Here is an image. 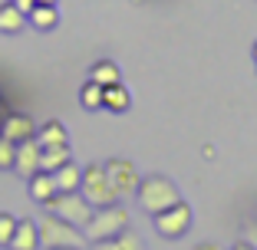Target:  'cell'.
Returning a JSON list of instances; mask_svg holds the SVG:
<instances>
[{"instance_id": "1", "label": "cell", "mask_w": 257, "mask_h": 250, "mask_svg": "<svg viewBox=\"0 0 257 250\" xmlns=\"http://www.w3.org/2000/svg\"><path fill=\"white\" fill-rule=\"evenodd\" d=\"M139 207H142L145 214H162L168 211V207H175L178 201H182V194H178V188L172 184V178H165V174H152V178H142L139 181Z\"/></svg>"}, {"instance_id": "2", "label": "cell", "mask_w": 257, "mask_h": 250, "mask_svg": "<svg viewBox=\"0 0 257 250\" xmlns=\"http://www.w3.org/2000/svg\"><path fill=\"white\" fill-rule=\"evenodd\" d=\"M125 227H128V211L115 201V204H109V207H96V211H92V217L86 220L83 234H86L89 243H96V240H115Z\"/></svg>"}, {"instance_id": "3", "label": "cell", "mask_w": 257, "mask_h": 250, "mask_svg": "<svg viewBox=\"0 0 257 250\" xmlns=\"http://www.w3.org/2000/svg\"><path fill=\"white\" fill-rule=\"evenodd\" d=\"M37 230H40V247H43V250L83 247V243H86L83 227H76V224H69V220L56 217V214H50V211L43 214V220L37 224Z\"/></svg>"}, {"instance_id": "4", "label": "cell", "mask_w": 257, "mask_h": 250, "mask_svg": "<svg viewBox=\"0 0 257 250\" xmlns=\"http://www.w3.org/2000/svg\"><path fill=\"white\" fill-rule=\"evenodd\" d=\"M79 194H83L92 207H109V204H115V201H122L119 191L112 188V181H109V174H106V168H102V165H89V168H83Z\"/></svg>"}, {"instance_id": "5", "label": "cell", "mask_w": 257, "mask_h": 250, "mask_svg": "<svg viewBox=\"0 0 257 250\" xmlns=\"http://www.w3.org/2000/svg\"><path fill=\"white\" fill-rule=\"evenodd\" d=\"M43 207L50 214H56V217L76 224V227H86V220L92 217V211H96V207H92L89 201L79 194V188H76V191H56V194L50 197Z\"/></svg>"}, {"instance_id": "6", "label": "cell", "mask_w": 257, "mask_h": 250, "mask_svg": "<svg viewBox=\"0 0 257 250\" xmlns=\"http://www.w3.org/2000/svg\"><path fill=\"white\" fill-rule=\"evenodd\" d=\"M152 224H155V230H159L165 240H175V237L188 234V227H191V207L185 204V201H178L175 207L155 214V217H152Z\"/></svg>"}, {"instance_id": "7", "label": "cell", "mask_w": 257, "mask_h": 250, "mask_svg": "<svg viewBox=\"0 0 257 250\" xmlns=\"http://www.w3.org/2000/svg\"><path fill=\"white\" fill-rule=\"evenodd\" d=\"M106 174H109V181H112V188L119 191V197H128V194H136L139 191V171H136V165L132 161H125V158H112V161H106Z\"/></svg>"}, {"instance_id": "8", "label": "cell", "mask_w": 257, "mask_h": 250, "mask_svg": "<svg viewBox=\"0 0 257 250\" xmlns=\"http://www.w3.org/2000/svg\"><path fill=\"white\" fill-rule=\"evenodd\" d=\"M40 155H43V148H40L37 135H33V138H23V142H17V158H14V171L20 174V178H27V181H30L33 174L40 171Z\"/></svg>"}, {"instance_id": "9", "label": "cell", "mask_w": 257, "mask_h": 250, "mask_svg": "<svg viewBox=\"0 0 257 250\" xmlns=\"http://www.w3.org/2000/svg\"><path fill=\"white\" fill-rule=\"evenodd\" d=\"M0 135H7L10 142H23V138H33L37 135V125L27 112H7L4 125H0Z\"/></svg>"}, {"instance_id": "10", "label": "cell", "mask_w": 257, "mask_h": 250, "mask_svg": "<svg viewBox=\"0 0 257 250\" xmlns=\"http://www.w3.org/2000/svg\"><path fill=\"white\" fill-rule=\"evenodd\" d=\"M10 250H40V230H37V224L33 220H17V230H14V237H10V243H7Z\"/></svg>"}, {"instance_id": "11", "label": "cell", "mask_w": 257, "mask_h": 250, "mask_svg": "<svg viewBox=\"0 0 257 250\" xmlns=\"http://www.w3.org/2000/svg\"><path fill=\"white\" fill-rule=\"evenodd\" d=\"M27 23L40 33H50V30H56V23H60V10H56V4H37V7L27 14Z\"/></svg>"}, {"instance_id": "12", "label": "cell", "mask_w": 257, "mask_h": 250, "mask_svg": "<svg viewBox=\"0 0 257 250\" xmlns=\"http://www.w3.org/2000/svg\"><path fill=\"white\" fill-rule=\"evenodd\" d=\"M102 109H109V112H128L132 109V92L125 89L122 83H115V86H106L102 89Z\"/></svg>"}, {"instance_id": "13", "label": "cell", "mask_w": 257, "mask_h": 250, "mask_svg": "<svg viewBox=\"0 0 257 250\" xmlns=\"http://www.w3.org/2000/svg\"><path fill=\"white\" fill-rule=\"evenodd\" d=\"M56 191H60V188H56V178H53L50 171H37V174L30 178V197L37 201V204H46V201H50Z\"/></svg>"}, {"instance_id": "14", "label": "cell", "mask_w": 257, "mask_h": 250, "mask_svg": "<svg viewBox=\"0 0 257 250\" xmlns=\"http://www.w3.org/2000/svg\"><path fill=\"white\" fill-rule=\"evenodd\" d=\"M27 27V14L17 7L14 0L0 4V33H20Z\"/></svg>"}, {"instance_id": "15", "label": "cell", "mask_w": 257, "mask_h": 250, "mask_svg": "<svg viewBox=\"0 0 257 250\" xmlns=\"http://www.w3.org/2000/svg\"><path fill=\"white\" fill-rule=\"evenodd\" d=\"M66 161H73V152H69V145H53V148H43L40 155V171H60Z\"/></svg>"}, {"instance_id": "16", "label": "cell", "mask_w": 257, "mask_h": 250, "mask_svg": "<svg viewBox=\"0 0 257 250\" xmlns=\"http://www.w3.org/2000/svg\"><path fill=\"white\" fill-rule=\"evenodd\" d=\"M37 142H40V148H53V145H69V138H66V129H63V122H43L37 129Z\"/></svg>"}, {"instance_id": "17", "label": "cell", "mask_w": 257, "mask_h": 250, "mask_svg": "<svg viewBox=\"0 0 257 250\" xmlns=\"http://www.w3.org/2000/svg\"><path fill=\"white\" fill-rule=\"evenodd\" d=\"M89 79H92V83H99L102 89H106V86H115V83H122V76H119V66H115L112 60H99V63H92V69H89Z\"/></svg>"}, {"instance_id": "18", "label": "cell", "mask_w": 257, "mask_h": 250, "mask_svg": "<svg viewBox=\"0 0 257 250\" xmlns=\"http://www.w3.org/2000/svg\"><path fill=\"white\" fill-rule=\"evenodd\" d=\"M53 178H56V188L60 191H76L79 181H83V168L76 165V161H66L60 171H53Z\"/></svg>"}, {"instance_id": "19", "label": "cell", "mask_w": 257, "mask_h": 250, "mask_svg": "<svg viewBox=\"0 0 257 250\" xmlns=\"http://www.w3.org/2000/svg\"><path fill=\"white\" fill-rule=\"evenodd\" d=\"M79 102H83L86 112H99L102 109V86L99 83H83V89H79Z\"/></svg>"}, {"instance_id": "20", "label": "cell", "mask_w": 257, "mask_h": 250, "mask_svg": "<svg viewBox=\"0 0 257 250\" xmlns=\"http://www.w3.org/2000/svg\"><path fill=\"white\" fill-rule=\"evenodd\" d=\"M14 158H17V142L0 135V171H14Z\"/></svg>"}, {"instance_id": "21", "label": "cell", "mask_w": 257, "mask_h": 250, "mask_svg": "<svg viewBox=\"0 0 257 250\" xmlns=\"http://www.w3.org/2000/svg\"><path fill=\"white\" fill-rule=\"evenodd\" d=\"M115 243H119V250H145V240L136 234L132 227H125L119 237H115Z\"/></svg>"}, {"instance_id": "22", "label": "cell", "mask_w": 257, "mask_h": 250, "mask_svg": "<svg viewBox=\"0 0 257 250\" xmlns=\"http://www.w3.org/2000/svg\"><path fill=\"white\" fill-rule=\"evenodd\" d=\"M14 230H17V217L7 214V211H0V247H7V243H10Z\"/></svg>"}, {"instance_id": "23", "label": "cell", "mask_w": 257, "mask_h": 250, "mask_svg": "<svg viewBox=\"0 0 257 250\" xmlns=\"http://www.w3.org/2000/svg\"><path fill=\"white\" fill-rule=\"evenodd\" d=\"M89 250H119V243H115V240H96Z\"/></svg>"}, {"instance_id": "24", "label": "cell", "mask_w": 257, "mask_h": 250, "mask_svg": "<svg viewBox=\"0 0 257 250\" xmlns=\"http://www.w3.org/2000/svg\"><path fill=\"white\" fill-rule=\"evenodd\" d=\"M14 4H17V7L23 10V14H30V10L37 7V0H14Z\"/></svg>"}, {"instance_id": "25", "label": "cell", "mask_w": 257, "mask_h": 250, "mask_svg": "<svg viewBox=\"0 0 257 250\" xmlns=\"http://www.w3.org/2000/svg\"><path fill=\"white\" fill-rule=\"evenodd\" d=\"M247 240L257 247V220H254V224H247Z\"/></svg>"}, {"instance_id": "26", "label": "cell", "mask_w": 257, "mask_h": 250, "mask_svg": "<svg viewBox=\"0 0 257 250\" xmlns=\"http://www.w3.org/2000/svg\"><path fill=\"white\" fill-rule=\"evenodd\" d=\"M7 112H10V109H7V102H4V96H0V125H4V119H7Z\"/></svg>"}, {"instance_id": "27", "label": "cell", "mask_w": 257, "mask_h": 250, "mask_svg": "<svg viewBox=\"0 0 257 250\" xmlns=\"http://www.w3.org/2000/svg\"><path fill=\"white\" fill-rule=\"evenodd\" d=\"M234 250H257V247L250 240H241V243H234Z\"/></svg>"}, {"instance_id": "28", "label": "cell", "mask_w": 257, "mask_h": 250, "mask_svg": "<svg viewBox=\"0 0 257 250\" xmlns=\"http://www.w3.org/2000/svg\"><path fill=\"white\" fill-rule=\"evenodd\" d=\"M195 250H224V247H218V243H198Z\"/></svg>"}, {"instance_id": "29", "label": "cell", "mask_w": 257, "mask_h": 250, "mask_svg": "<svg viewBox=\"0 0 257 250\" xmlns=\"http://www.w3.org/2000/svg\"><path fill=\"white\" fill-rule=\"evenodd\" d=\"M37 4H56V0H37Z\"/></svg>"}, {"instance_id": "30", "label": "cell", "mask_w": 257, "mask_h": 250, "mask_svg": "<svg viewBox=\"0 0 257 250\" xmlns=\"http://www.w3.org/2000/svg\"><path fill=\"white\" fill-rule=\"evenodd\" d=\"M63 250H83V247H63Z\"/></svg>"}, {"instance_id": "31", "label": "cell", "mask_w": 257, "mask_h": 250, "mask_svg": "<svg viewBox=\"0 0 257 250\" xmlns=\"http://www.w3.org/2000/svg\"><path fill=\"white\" fill-rule=\"evenodd\" d=\"M254 63H257V43H254Z\"/></svg>"}, {"instance_id": "32", "label": "cell", "mask_w": 257, "mask_h": 250, "mask_svg": "<svg viewBox=\"0 0 257 250\" xmlns=\"http://www.w3.org/2000/svg\"><path fill=\"white\" fill-rule=\"evenodd\" d=\"M0 4H7V0H0Z\"/></svg>"}]
</instances>
